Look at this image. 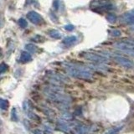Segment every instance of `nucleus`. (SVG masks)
Segmentation results:
<instances>
[{"instance_id": "nucleus-20", "label": "nucleus", "mask_w": 134, "mask_h": 134, "mask_svg": "<svg viewBox=\"0 0 134 134\" xmlns=\"http://www.w3.org/2000/svg\"><path fill=\"white\" fill-rule=\"evenodd\" d=\"M12 119L14 121H18V116H17V111L15 108H13L12 110Z\"/></svg>"}, {"instance_id": "nucleus-8", "label": "nucleus", "mask_w": 134, "mask_h": 134, "mask_svg": "<svg viewBox=\"0 0 134 134\" xmlns=\"http://www.w3.org/2000/svg\"><path fill=\"white\" fill-rule=\"evenodd\" d=\"M94 6L99 7V8H111V4L107 0H100V1H95L92 3Z\"/></svg>"}, {"instance_id": "nucleus-3", "label": "nucleus", "mask_w": 134, "mask_h": 134, "mask_svg": "<svg viewBox=\"0 0 134 134\" xmlns=\"http://www.w3.org/2000/svg\"><path fill=\"white\" fill-rule=\"evenodd\" d=\"M84 58L87 60L97 63V64H102V63H107L109 61V58L102 55V54H98L96 53H85L84 54Z\"/></svg>"}, {"instance_id": "nucleus-22", "label": "nucleus", "mask_w": 134, "mask_h": 134, "mask_svg": "<svg viewBox=\"0 0 134 134\" xmlns=\"http://www.w3.org/2000/svg\"><path fill=\"white\" fill-rule=\"evenodd\" d=\"M74 29H75V26L72 24H68V25H65V29L67 31H72Z\"/></svg>"}, {"instance_id": "nucleus-25", "label": "nucleus", "mask_w": 134, "mask_h": 134, "mask_svg": "<svg viewBox=\"0 0 134 134\" xmlns=\"http://www.w3.org/2000/svg\"><path fill=\"white\" fill-rule=\"evenodd\" d=\"M33 133H34V134H42L41 131H40V130H39V129L34 130V131H33Z\"/></svg>"}, {"instance_id": "nucleus-13", "label": "nucleus", "mask_w": 134, "mask_h": 134, "mask_svg": "<svg viewBox=\"0 0 134 134\" xmlns=\"http://www.w3.org/2000/svg\"><path fill=\"white\" fill-rule=\"evenodd\" d=\"M25 49H26L27 51L31 52V53H35L37 51V46H35V44H28L25 45Z\"/></svg>"}, {"instance_id": "nucleus-9", "label": "nucleus", "mask_w": 134, "mask_h": 134, "mask_svg": "<svg viewBox=\"0 0 134 134\" xmlns=\"http://www.w3.org/2000/svg\"><path fill=\"white\" fill-rule=\"evenodd\" d=\"M32 60L31 54L27 51H23L20 55V61L22 63H27Z\"/></svg>"}, {"instance_id": "nucleus-18", "label": "nucleus", "mask_w": 134, "mask_h": 134, "mask_svg": "<svg viewBox=\"0 0 134 134\" xmlns=\"http://www.w3.org/2000/svg\"><path fill=\"white\" fill-rule=\"evenodd\" d=\"M121 33L118 29H112V30L110 31V35L113 36V37H119L121 36Z\"/></svg>"}, {"instance_id": "nucleus-10", "label": "nucleus", "mask_w": 134, "mask_h": 134, "mask_svg": "<svg viewBox=\"0 0 134 134\" xmlns=\"http://www.w3.org/2000/svg\"><path fill=\"white\" fill-rule=\"evenodd\" d=\"M88 128L85 125H78L75 127V132L76 134H86L88 132Z\"/></svg>"}, {"instance_id": "nucleus-4", "label": "nucleus", "mask_w": 134, "mask_h": 134, "mask_svg": "<svg viewBox=\"0 0 134 134\" xmlns=\"http://www.w3.org/2000/svg\"><path fill=\"white\" fill-rule=\"evenodd\" d=\"M113 46L117 49H134V39H127L117 41Z\"/></svg>"}, {"instance_id": "nucleus-12", "label": "nucleus", "mask_w": 134, "mask_h": 134, "mask_svg": "<svg viewBox=\"0 0 134 134\" xmlns=\"http://www.w3.org/2000/svg\"><path fill=\"white\" fill-rule=\"evenodd\" d=\"M58 127L59 128H60V130H62V131H64L65 132H70V127L69 125L67 124L65 121H59L58 122Z\"/></svg>"}, {"instance_id": "nucleus-11", "label": "nucleus", "mask_w": 134, "mask_h": 134, "mask_svg": "<svg viewBox=\"0 0 134 134\" xmlns=\"http://www.w3.org/2000/svg\"><path fill=\"white\" fill-rule=\"evenodd\" d=\"M75 40H76V37L75 36H69V37H66L65 38L64 40H63L62 41V43L64 44L65 45H70V44H74Z\"/></svg>"}, {"instance_id": "nucleus-2", "label": "nucleus", "mask_w": 134, "mask_h": 134, "mask_svg": "<svg viewBox=\"0 0 134 134\" xmlns=\"http://www.w3.org/2000/svg\"><path fill=\"white\" fill-rule=\"evenodd\" d=\"M47 96L51 99L52 100H54L56 102L60 103H64V104H68L70 102V99L66 95H64L61 93L60 89L57 87H50L46 91Z\"/></svg>"}, {"instance_id": "nucleus-1", "label": "nucleus", "mask_w": 134, "mask_h": 134, "mask_svg": "<svg viewBox=\"0 0 134 134\" xmlns=\"http://www.w3.org/2000/svg\"><path fill=\"white\" fill-rule=\"evenodd\" d=\"M65 68L67 73L72 77L83 80H90L92 78V74L87 67L74 64H65Z\"/></svg>"}, {"instance_id": "nucleus-17", "label": "nucleus", "mask_w": 134, "mask_h": 134, "mask_svg": "<svg viewBox=\"0 0 134 134\" xmlns=\"http://www.w3.org/2000/svg\"><path fill=\"white\" fill-rule=\"evenodd\" d=\"M8 107V102L7 100L1 99L0 100V107H1L2 110H6Z\"/></svg>"}, {"instance_id": "nucleus-23", "label": "nucleus", "mask_w": 134, "mask_h": 134, "mask_svg": "<svg viewBox=\"0 0 134 134\" xmlns=\"http://www.w3.org/2000/svg\"><path fill=\"white\" fill-rule=\"evenodd\" d=\"M53 6L54 8V9H58V8H59V2H58V0H55V1L54 2Z\"/></svg>"}, {"instance_id": "nucleus-14", "label": "nucleus", "mask_w": 134, "mask_h": 134, "mask_svg": "<svg viewBox=\"0 0 134 134\" xmlns=\"http://www.w3.org/2000/svg\"><path fill=\"white\" fill-rule=\"evenodd\" d=\"M49 35L50 37L54 38V39H60V38L61 37V35L60 34V32L55 30V29H52V30H50L49 32Z\"/></svg>"}, {"instance_id": "nucleus-6", "label": "nucleus", "mask_w": 134, "mask_h": 134, "mask_svg": "<svg viewBox=\"0 0 134 134\" xmlns=\"http://www.w3.org/2000/svg\"><path fill=\"white\" fill-rule=\"evenodd\" d=\"M27 18L32 24H39L42 21V17L35 11H30L27 14Z\"/></svg>"}, {"instance_id": "nucleus-19", "label": "nucleus", "mask_w": 134, "mask_h": 134, "mask_svg": "<svg viewBox=\"0 0 134 134\" xmlns=\"http://www.w3.org/2000/svg\"><path fill=\"white\" fill-rule=\"evenodd\" d=\"M19 26L21 28H23V29H25L27 26H28V22L26 20H25L24 19H20L19 20Z\"/></svg>"}, {"instance_id": "nucleus-5", "label": "nucleus", "mask_w": 134, "mask_h": 134, "mask_svg": "<svg viewBox=\"0 0 134 134\" xmlns=\"http://www.w3.org/2000/svg\"><path fill=\"white\" fill-rule=\"evenodd\" d=\"M114 58L115 61L117 63V64H119L120 65L125 67V68H132L134 67V63L130 60L129 59L126 58V57H123V56H121L120 54H116L115 56H113Z\"/></svg>"}, {"instance_id": "nucleus-7", "label": "nucleus", "mask_w": 134, "mask_h": 134, "mask_svg": "<svg viewBox=\"0 0 134 134\" xmlns=\"http://www.w3.org/2000/svg\"><path fill=\"white\" fill-rule=\"evenodd\" d=\"M121 21L124 24H134V8L121 17Z\"/></svg>"}, {"instance_id": "nucleus-15", "label": "nucleus", "mask_w": 134, "mask_h": 134, "mask_svg": "<svg viewBox=\"0 0 134 134\" xmlns=\"http://www.w3.org/2000/svg\"><path fill=\"white\" fill-rule=\"evenodd\" d=\"M119 54H127L129 56H132L134 57V49H118Z\"/></svg>"}, {"instance_id": "nucleus-16", "label": "nucleus", "mask_w": 134, "mask_h": 134, "mask_svg": "<svg viewBox=\"0 0 134 134\" xmlns=\"http://www.w3.org/2000/svg\"><path fill=\"white\" fill-rule=\"evenodd\" d=\"M107 19L109 23H111V24H113V23H115L117 18H116V14H108L107 16Z\"/></svg>"}, {"instance_id": "nucleus-24", "label": "nucleus", "mask_w": 134, "mask_h": 134, "mask_svg": "<svg viewBox=\"0 0 134 134\" xmlns=\"http://www.w3.org/2000/svg\"><path fill=\"white\" fill-rule=\"evenodd\" d=\"M118 130L119 129H113V130H111V131L109 132L107 134H117V132H118Z\"/></svg>"}, {"instance_id": "nucleus-21", "label": "nucleus", "mask_w": 134, "mask_h": 134, "mask_svg": "<svg viewBox=\"0 0 134 134\" xmlns=\"http://www.w3.org/2000/svg\"><path fill=\"white\" fill-rule=\"evenodd\" d=\"M7 69H8V65L4 64V63H2L1 67H0V71H1V73L3 74V72H5V71L7 70Z\"/></svg>"}]
</instances>
